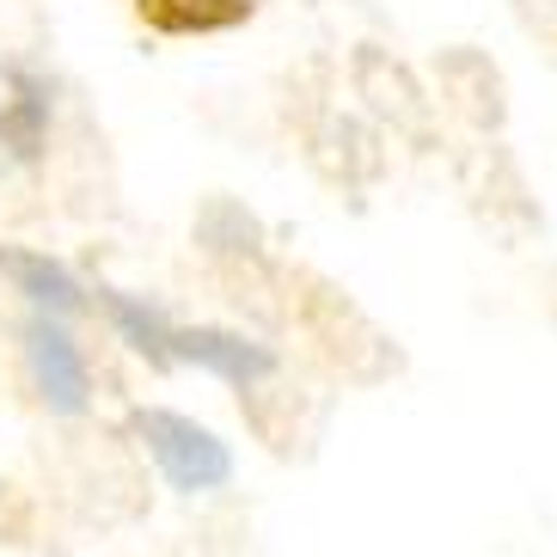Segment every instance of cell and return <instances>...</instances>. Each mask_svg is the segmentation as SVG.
Wrapping results in <instances>:
<instances>
[{"label": "cell", "instance_id": "cell-1", "mask_svg": "<svg viewBox=\"0 0 557 557\" xmlns=\"http://www.w3.org/2000/svg\"><path fill=\"white\" fill-rule=\"evenodd\" d=\"M135 435L148 442V454L165 466V478H172L178 491H214V484H227V472H233L227 447L214 442L209 429H197L190 417L135 410Z\"/></svg>", "mask_w": 557, "mask_h": 557}, {"label": "cell", "instance_id": "cell-2", "mask_svg": "<svg viewBox=\"0 0 557 557\" xmlns=\"http://www.w3.org/2000/svg\"><path fill=\"white\" fill-rule=\"evenodd\" d=\"M25 349H32V374H37L44 405L50 410H81L86 405V361H81V349H74V337H67L62 325H50V319H32Z\"/></svg>", "mask_w": 557, "mask_h": 557}, {"label": "cell", "instance_id": "cell-3", "mask_svg": "<svg viewBox=\"0 0 557 557\" xmlns=\"http://www.w3.org/2000/svg\"><path fill=\"white\" fill-rule=\"evenodd\" d=\"M44 86L25 74V67H0V148L18 153V160H37L44 148Z\"/></svg>", "mask_w": 557, "mask_h": 557}, {"label": "cell", "instance_id": "cell-4", "mask_svg": "<svg viewBox=\"0 0 557 557\" xmlns=\"http://www.w3.org/2000/svg\"><path fill=\"white\" fill-rule=\"evenodd\" d=\"M172 356H190L202 368H214V374L239 380V386L270 374V356L258 344H246V337H233V331H172Z\"/></svg>", "mask_w": 557, "mask_h": 557}, {"label": "cell", "instance_id": "cell-5", "mask_svg": "<svg viewBox=\"0 0 557 557\" xmlns=\"http://www.w3.org/2000/svg\"><path fill=\"white\" fill-rule=\"evenodd\" d=\"M141 18L165 37H190V32H227L239 18H251L258 0H135Z\"/></svg>", "mask_w": 557, "mask_h": 557}, {"label": "cell", "instance_id": "cell-6", "mask_svg": "<svg viewBox=\"0 0 557 557\" xmlns=\"http://www.w3.org/2000/svg\"><path fill=\"white\" fill-rule=\"evenodd\" d=\"M0 270L25 288V295L37 300V307H55V312H74L81 307V288H74V276H67L62 263L37 258V251H0Z\"/></svg>", "mask_w": 557, "mask_h": 557}, {"label": "cell", "instance_id": "cell-7", "mask_svg": "<svg viewBox=\"0 0 557 557\" xmlns=\"http://www.w3.org/2000/svg\"><path fill=\"white\" fill-rule=\"evenodd\" d=\"M104 307H111V319L123 331H129V344L141 349V356H153V361H172V331L153 319V312H141L129 295H104Z\"/></svg>", "mask_w": 557, "mask_h": 557}]
</instances>
